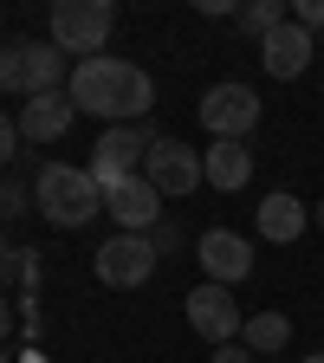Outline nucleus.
<instances>
[{
	"label": "nucleus",
	"mask_w": 324,
	"mask_h": 363,
	"mask_svg": "<svg viewBox=\"0 0 324 363\" xmlns=\"http://www.w3.org/2000/svg\"><path fill=\"white\" fill-rule=\"evenodd\" d=\"M65 98H72L78 111H91V117H104V123H143V117L156 111V84H150L143 65H130V59H111V52H104V59L72 65Z\"/></svg>",
	"instance_id": "f257e3e1"
},
{
	"label": "nucleus",
	"mask_w": 324,
	"mask_h": 363,
	"mask_svg": "<svg viewBox=\"0 0 324 363\" xmlns=\"http://www.w3.org/2000/svg\"><path fill=\"white\" fill-rule=\"evenodd\" d=\"M33 208L52 220V227H84V220L104 214V189H98L91 169H78V162H45V169L33 175Z\"/></svg>",
	"instance_id": "f03ea898"
},
{
	"label": "nucleus",
	"mask_w": 324,
	"mask_h": 363,
	"mask_svg": "<svg viewBox=\"0 0 324 363\" xmlns=\"http://www.w3.org/2000/svg\"><path fill=\"white\" fill-rule=\"evenodd\" d=\"M65 52L52 39H13L0 45V91H26V98H39V91H65Z\"/></svg>",
	"instance_id": "7ed1b4c3"
},
{
	"label": "nucleus",
	"mask_w": 324,
	"mask_h": 363,
	"mask_svg": "<svg viewBox=\"0 0 324 363\" xmlns=\"http://www.w3.org/2000/svg\"><path fill=\"white\" fill-rule=\"evenodd\" d=\"M111 26H117V7H111V0H52V45L72 52L78 65L84 59H104Z\"/></svg>",
	"instance_id": "20e7f679"
},
{
	"label": "nucleus",
	"mask_w": 324,
	"mask_h": 363,
	"mask_svg": "<svg viewBox=\"0 0 324 363\" xmlns=\"http://www.w3.org/2000/svg\"><path fill=\"white\" fill-rule=\"evenodd\" d=\"M150 143H156V130L150 123H111L98 143H91V182L98 189H117V182H130L136 169H143V156H150Z\"/></svg>",
	"instance_id": "39448f33"
},
{
	"label": "nucleus",
	"mask_w": 324,
	"mask_h": 363,
	"mask_svg": "<svg viewBox=\"0 0 324 363\" xmlns=\"http://www.w3.org/2000/svg\"><path fill=\"white\" fill-rule=\"evenodd\" d=\"M156 240L150 234H111L98 253H91V272H98L104 286H117V292H130V286H150V272H156Z\"/></svg>",
	"instance_id": "423d86ee"
},
{
	"label": "nucleus",
	"mask_w": 324,
	"mask_h": 363,
	"mask_svg": "<svg viewBox=\"0 0 324 363\" xmlns=\"http://www.w3.org/2000/svg\"><path fill=\"white\" fill-rule=\"evenodd\" d=\"M201 123L214 130V143H247L253 123H259V91H253V84H240V78L214 84L208 98H201Z\"/></svg>",
	"instance_id": "0eeeda50"
},
{
	"label": "nucleus",
	"mask_w": 324,
	"mask_h": 363,
	"mask_svg": "<svg viewBox=\"0 0 324 363\" xmlns=\"http://www.w3.org/2000/svg\"><path fill=\"white\" fill-rule=\"evenodd\" d=\"M143 182H150L162 201H175V195H195L208 175H201V156L181 143V136H156L150 156H143Z\"/></svg>",
	"instance_id": "6e6552de"
},
{
	"label": "nucleus",
	"mask_w": 324,
	"mask_h": 363,
	"mask_svg": "<svg viewBox=\"0 0 324 363\" xmlns=\"http://www.w3.org/2000/svg\"><path fill=\"white\" fill-rule=\"evenodd\" d=\"M181 311H189V325L220 350V344H240V331H247V318H240V305H234V292L227 286H195L189 298H181Z\"/></svg>",
	"instance_id": "1a4fd4ad"
},
{
	"label": "nucleus",
	"mask_w": 324,
	"mask_h": 363,
	"mask_svg": "<svg viewBox=\"0 0 324 363\" xmlns=\"http://www.w3.org/2000/svg\"><path fill=\"white\" fill-rule=\"evenodd\" d=\"M195 259H201V272H208V286H227V292L253 272V247L234 234V227H208V234L195 240Z\"/></svg>",
	"instance_id": "9d476101"
},
{
	"label": "nucleus",
	"mask_w": 324,
	"mask_h": 363,
	"mask_svg": "<svg viewBox=\"0 0 324 363\" xmlns=\"http://www.w3.org/2000/svg\"><path fill=\"white\" fill-rule=\"evenodd\" d=\"M104 214L117 220V234H156L162 227V195L143 175H130V182H117V189H104Z\"/></svg>",
	"instance_id": "9b49d317"
},
{
	"label": "nucleus",
	"mask_w": 324,
	"mask_h": 363,
	"mask_svg": "<svg viewBox=\"0 0 324 363\" xmlns=\"http://www.w3.org/2000/svg\"><path fill=\"white\" fill-rule=\"evenodd\" d=\"M311 59H318V39H311L298 20L272 26V33L259 39V65H266V78H279V84H286V78H298Z\"/></svg>",
	"instance_id": "f8f14e48"
},
{
	"label": "nucleus",
	"mask_w": 324,
	"mask_h": 363,
	"mask_svg": "<svg viewBox=\"0 0 324 363\" xmlns=\"http://www.w3.org/2000/svg\"><path fill=\"white\" fill-rule=\"evenodd\" d=\"M72 117H78V104L65 98V91H39V98H26V111H20V136L26 143H59V136L72 130Z\"/></svg>",
	"instance_id": "ddd939ff"
},
{
	"label": "nucleus",
	"mask_w": 324,
	"mask_h": 363,
	"mask_svg": "<svg viewBox=\"0 0 324 363\" xmlns=\"http://www.w3.org/2000/svg\"><path fill=\"white\" fill-rule=\"evenodd\" d=\"M201 175H208V189L234 195V189H247V182H253V150H247V143H214V150L201 156Z\"/></svg>",
	"instance_id": "4468645a"
},
{
	"label": "nucleus",
	"mask_w": 324,
	"mask_h": 363,
	"mask_svg": "<svg viewBox=\"0 0 324 363\" xmlns=\"http://www.w3.org/2000/svg\"><path fill=\"white\" fill-rule=\"evenodd\" d=\"M305 227H311V208H305L298 195H286V189H279V195H266V201H259V234H266V240L292 247Z\"/></svg>",
	"instance_id": "2eb2a0df"
},
{
	"label": "nucleus",
	"mask_w": 324,
	"mask_h": 363,
	"mask_svg": "<svg viewBox=\"0 0 324 363\" xmlns=\"http://www.w3.org/2000/svg\"><path fill=\"white\" fill-rule=\"evenodd\" d=\"M286 337H292V318H286V311H253L247 331H240V344H247L253 357H279Z\"/></svg>",
	"instance_id": "dca6fc26"
},
{
	"label": "nucleus",
	"mask_w": 324,
	"mask_h": 363,
	"mask_svg": "<svg viewBox=\"0 0 324 363\" xmlns=\"http://www.w3.org/2000/svg\"><path fill=\"white\" fill-rule=\"evenodd\" d=\"M240 33H253V39H266L272 26H286V0H253V7H240V20H234Z\"/></svg>",
	"instance_id": "f3484780"
},
{
	"label": "nucleus",
	"mask_w": 324,
	"mask_h": 363,
	"mask_svg": "<svg viewBox=\"0 0 324 363\" xmlns=\"http://www.w3.org/2000/svg\"><path fill=\"white\" fill-rule=\"evenodd\" d=\"M0 272H7V279L33 298V286H39V253H33V247H13L7 259H0Z\"/></svg>",
	"instance_id": "a211bd4d"
},
{
	"label": "nucleus",
	"mask_w": 324,
	"mask_h": 363,
	"mask_svg": "<svg viewBox=\"0 0 324 363\" xmlns=\"http://www.w3.org/2000/svg\"><path fill=\"white\" fill-rule=\"evenodd\" d=\"M20 143H26V136H20V117L0 111V162H13V156H20Z\"/></svg>",
	"instance_id": "6ab92c4d"
},
{
	"label": "nucleus",
	"mask_w": 324,
	"mask_h": 363,
	"mask_svg": "<svg viewBox=\"0 0 324 363\" xmlns=\"http://www.w3.org/2000/svg\"><path fill=\"white\" fill-rule=\"evenodd\" d=\"M13 214H26V189L0 175V220H13Z\"/></svg>",
	"instance_id": "aec40b11"
},
{
	"label": "nucleus",
	"mask_w": 324,
	"mask_h": 363,
	"mask_svg": "<svg viewBox=\"0 0 324 363\" xmlns=\"http://www.w3.org/2000/svg\"><path fill=\"white\" fill-rule=\"evenodd\" d=\"M292 20H298L305 33H318V26H324V0H298V7H292Z\"/></svg>",
	"instance_id": "412c9836"
},
{
	"label": "nucleus",
	"mask_w": 324,
	"mask_h": 363,
	"mask_svg": "<svg viewBox=\"0 0 324 363\" xmlns=\"http://www.w3.org/2000/svg\"><path fill=\"white\" fill-rule=\"evenodd\" d=\"M208 363H259V357H253V350H247V344H220V350H214V357H208Z\"/></svg>",
	"instance_id": "4be33fe9"
},
{
	"label": "nucleus",
	"mask_w": 324,
	"mask_h": 363,
	"mask_svg": "<svg viewBox=\"0 0 324 363\" xmlns=\"http://www.w3.org/2000/svg\"><path fill=\"white\" fill-rule=\"evenodd\" d=\"M150 240H156V253H175V247H181V234H175V227H169V220L156 227V234H150Z\"/></svg>",
	"instance_id": "5701e85b"
},
{
	"label": "nucleus",
	"mask_w": 324,
	"mask_h": 363,
	"mask_svg": "<svg viewBox=\"0 0 324 363\" xmlns=\"http://www.w3.org/2000/svg\"><path fill=\"white\" fill-rule=\"evenodd\" d=\"M13 331V305H7V292H0V337Z\"/></svg>",
	"instance_id": "b1692460"
},
{
	"label": "nucleus",
	"mask_w": 324,
	"mask_h": 363,
	"mask_svg": "<svg viewBox=\"0 0 324 363\" xmlns=\"http://www.w3.org/2000/svg\"><path fill=\"white\" fill-rule=\"evenodd\" d=\"M311 227H324V201H318V208H311Z\"/></svg>",
	"instance_id": "393cba45"
},
{
	"label": "nucleus",
	"mask_w": 324,
	"mask_h": 363,
	"mask_svg": "<svg viewBox=\"0 0 324 363\" xmlns=\"http://www.w3.org/2000/svg\"><path fill=\"white\" fill-rule=\"evenodd\" d=\"M7 253H13V247H7V234H0V259H7Z\"/></svg>",
	"instance_id": "a878e982"
},
{
	"label": "nucleus",
	"mask_w": 324,
	"mask_h": 363,
	"mask_svg": "<svg viewBox=\"0 0 324 363\" xmlns=\"http://www.w3.org/2000/svg\"><path fill=\"white\" fill-rule=\"evenodd\" d=\"M305 363H324V350H311V357H305Z\"/></svg>",
	"instance_id": "bb28decb"
},
{
	"label": "nucleus",
	"mask_w": 324,
	"mask_h": 363,
	"mask_svg": "<svg viewBox=\"0 0 324 363\" xmlns=\"http://www.w3.org/2000/svg\"><path fill=\"white\" fill-rule=\"evenodd\" d=\"M318 59H324V45H318Z\"/></svg>",
	"instance_id": "cd10ccee"
},
{
	"label": "nucleus",
	"mask_w": 324,
	"mask_h": 363,
	"mask_svg": "<svg viewBox=\"0 0 324 363\" xmlns=\"http://www.w3.org/2000/svg\"><path fill=\"white\" fill-rule=\"evenodd\" d=\"M0 363H7V357H0Z\"/></svg>",
	"instance_id": "c85d7f7f"
}]
</instances>
